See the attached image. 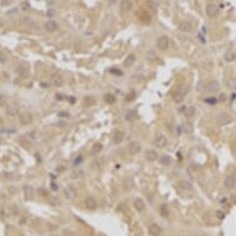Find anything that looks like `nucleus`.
I'll list each match as a JSON object with an SVG mask.
<instances>
[{
	"label": "nucleus",
	"mask_w": 236,
	"mask_h": 236,
	"mask_svg": "<svg viewBox=\"0 0 236 236\" xmlns=\"http://www.w3.org/2000/svg\"><path fill=\"white\" fill-rule=\"evenodd\" d=\"M104 102H105L106 104H114L115 102H116V98H115L113 94L108 93V94L104 95Z\"/></svg>",
	"instance_id": "c85d7f7f"
},
{
	"label": "nucleus",
	"mask_w": 236,
	"mask_h": 236,
	"mask_svg": "<svg viewBox=\"0 0 236 236\" xmlns=\"http://www.w3.org/2000/svg\"><path fill=\"white\" fill-rule=\"evenodd\" d=\"M158 161H160V163L162 164V166H170V164L172 163V157L170 156V155H163V156H161L160 158H158Z\"/></svg>",
	"instance_id": "4be33fe9"
},
{
	"label": "nucleus",
	"mask_w": 236,
	"mask_h": 236,
	"mask_svg": "<svg viewBox=\"0 0 236 236\" xmlns=\"http://www.w3.org/2000/svg\"><path fill=\"white\" fill-rule=\"evenodd\" d=\"M47 1H53V0H47Z\"/></svg>",
	"instance_id": "13d9d810"
},
{
	"label": "nucleus",
	"mask_w": 236,
	"mask_h": 236,
	"mask_svg": "<svg viewBox=\"0 0 236 236\" xmlns=\"http://www.w3.org/2000/svg\"><path fill=\"white\" fill-rule=\"evenodd\" d=\"M0 106L1 108H7V98L5 95L0 94Z\"/></svg>",
	"instance_id": "c9c22d12"
},
{
	"label": "nucleus",
	"mask_w": 236,
	"mask_h": 236,
	"mask_svg": "<svg viewBox=\"0 0 236 236\" xmlns=\"http://www.w3.org/2000/svg\"><path fill=\"white\" fill-rule=\"evenodd\" d=\"M5 61H6V57H5V55H4L3 52H0V63L5 62Z\"/></svg>",
	"instance_id": "49530a36"
},
{
	"label": "nucleus",
	"mask_w": 236,
	"mask_h": 236,
	"mask_svg": "<svg viewBox=\"0 0 236 236\" xmlns=\"http://www.w3.org/2000/svg\"><path fill=\"white\" fill-rule=\"evenodd\" d=\"M137 111L136 110H134V109H131V110H127L126 113H125V115H124V118H125V120L126 121H129V122H132V121H135V120L137 119Z\"/></svg>",
	"instance_id": "ddd939ff"
},
{
	"label": "nucleus",
	"mask_w": 236,
	"mask_h": 236,
	"mask_svg": "<svg viewBox=\"0 0 236 236\" xmlns=\"http://www.w3.org/2000/svg\"><path fill=\"white\" fill-rule=\"evenodd\" d=\"M1 125H3V118L0 116V126H1Z\"/></svg>",
	"instance_id": "6e6d98bb"
},
{
	"label": "nucleus",
	"mask_w": 236,
	"mask_h": 236,
	"mask_svg": "<svg viewBox=\"0 0 236 236\" xmlns=\"http://www.w3.org/2000/svg\"><path fill=\"white\" fill-rule=\"evenodd\" d=\"M93 96H87V98H85V103H88V104H93L94 103V99H92Z\"/></svg>",
	"instance_id": "a18cd8bd"
},
{
	"label": "nucleus",
	"mask_w": 236,
	"mask_h": 236,
	"mask_svg": "<svg viewBox=\"0 0 236 236\" xmlns=\"http://www.w3.org/2000/svg\"><path fill=\"white\" fill-rule=\"evenodd\" d=\"M48 204L51 207H58V205H61V199L57 195H50L48 197Z\"/></svg>",
	"instance_id": "5701e85b"
},
{
	"label": "nucleus",
	"mask_w": 236,
	"mask_h": 236,
	"mask_svg": "<svg viewBox=\"0 0 236 236\" xmlns=\"http://www.w3.org/2000/svg\"><path fill=\"white\" fill-rule=\"evenodd\" d=\"M76 102V99H74V96H70V103H74Z\"/></svg>",
	"instance_id": "864d4df0"
},
{
	"label": "nucleus",
	"mask_w": 236,
	"mask_h": 236,
	"mask_svg": "<svg viewBox=\"0 0 236 236\" xmlns=\"http://www.w3.org/2000/svg\"><path fill=\"white\" fill-rule=\"evenodd\" d=\"M179 30H181V31H183V32H189L190 30H192V26H190L189 22L184 21V22H182V24L179 25Z\"/></svg>",
	"instance_id": "c756f323"
},
{
	"label": "nucleus",
	"mask_w": 236,
	"mask_h": 236,
	"mask_svg": "<svg viewBox=\"0 0 236 236\" xmlns=\"http://www.w3.org/2000/svg\"><path fill=\"white\" fill-rule=\"evenodd\" d=\"M16 72L19 74V77H21V78H27L29 77V74H30V69H29V67L27 66H19L17 67V69H16Z\"/></svg>",
	"instance_id": "dca6fc26"
},
{
	"label": "nucleus",
	"mask_w": 236,
	"mask_h": 236,
	"mask_svg": "<svg viewBox=\"0 0 236 236\" xmlns=\"http://www.w3.org/2000/svg\"><path fill=\"white\" fill-rule=\"evenodd\" d=\"M50 236H58V235H50Z\"/></svg>",
	"instance_id": "4d7b16f0"
},
{
	"label": "nucleus",
	"mask_w": 236,
	"mask_h": 236,
	"mask_svg": "<svg viewBox=\"0 0 236 236\" xmlns=\"http://www.w3.org/2000/svg\"><path fill=\"white\" fill-rule=\"evenodd\" d=\"M188 90H189V88H188V85H185V84H181L179 87L177 88V90L174 92V94H173V100H174V103H182L183 100L185 99V96L187 94H188Z\"/></svg>",
	"instance_id": "f257e3e1"
},
{
	"label": "nucleus",
	"mask_w": 236,
	"mask_h": 236,
	"mask_svg": "<svg viewBox=\"0 0 236 236\" xmlns=\"http://www.w3.org/2000/svg\"><path fill=\"white\" fill-rule=\"evenodd\" d=\"M84 204H85V207H87V209H89V210H94V209L98 207V203H96L95 198H94V197H92V195L85 197Z\"/></svg>",
	"instance_id": "423d86ee"
},
{
	"label": "nucleus",
	"mask_w": 236,
	"mask_h": 236,
	"mask_svg": "<svg viewBox=\"0 0 236 236\" xmlns=\"http://www.w3.org/2000/svg\"><path fill=\"white\" fill-rule=\"evenodd\" d=\"M225 99H226L225 94H221V95H220V98H219V100H220V102H224V100H225Z\"/></svg>",
	"instance_id": "3c124183"
},
{
	"label": "nucleus",
	"mask_w": 236,
	"mask_h": 236,
	"mask_svg": "<svg viewBox=\"0 0 236 236\" xmlns=\"http://www.w3.org/2000/svg\"><path fill=\"white\" fill-rule=\"evenodd\" d=\"M103 150V145L100 144V142H98V144H95L94 146H93V148H92V153L93 155H98V153L100 152Z\"/></svg>",
	"instance_id": "2f4dec72"
},
{
	"label": "nucleus",
	"mask_w": 236,
	"mask_h": 236,
	"mask_svg": "<svg viewBox=\"0 0 236 236\" xmlns=\"http://www.w3.org/2000/svg\"><path fill=\"white\" fill-rule=\"evenodd\" d=\"M134 99H135V93H134V92H131L129 95H126V98H125V102H132Z\"/></svg>",
	"instance_id": "79ce46f5"
},
{
	"label": "nucleus",
	"mask_w": 236,
	"mask_h": 236,
	"mask_svg": "<svg viewBox=\"0 0 236 236\" xmlns=\"http://www.w3.org/2000/svg\"><path fill=\"white\" fill-rule=\"evenodd\" d=\"M40 85H41L42 88H48V84H47V83H45V82H42V83H41Z\"/></svg>",
	"instance_id": "603ef678"
},
{
	"label": "nucleus",
	"mask_w": 236,
	"mask_h": 236,
	"mask_svg": "<svg viewBox=\"0 0 236 236\" xmlns=\"http://www.w3.org/2000/svg\"><path fill=\"white\" fill-rule=\"evenodd\" d=\"M77 189L74 188L73 185H68L67 188L64 189V195L68 200H74L77 198Z\"/></svg>",
	"instance_id": "7ed1b4c3"
},
{
	"label": "nucleus",
	"mask_w": 236,
	"mask_h": 236,
	"mask_svg": "<svg viewBox=\"0 0 236 236\" xmlns=\"http://www.w3.org/2000/svg\"><path fill=\"white\" fill-rule=\"evenodd\" d=\"M82 161H83V156H82V155H79V156H78L76 160H74V166H77V164H79V163L82 162Z\"/></svg>",
	"instance_id": "37998d69"
},
{
	"label": "nucleus",
	"mask_w": 236,
	"mask_h": 236,
	"mask_svg": "<svg viewBox=\"0 0 236 236\" xmlns=\"http://www.w3.org/2000/svg\"><path fill=\"white\" fill-rule=\"evenodd\" d=\"M69 177L72 179H79V178H83L84 177V171L80 170V168H77V170H73L70 172Z\"/></svg>",
	"instance_id": "6ab92c4d"
},
{
	"label": "nucleus",
	"mask_w": 236,
	"mask_h": 236,
	"mask_svg": "<svg viewBox=\"0 0 236 236\" xmlns=\"http://www.w3.org/2000/svg\"><path fill=\"white\" fill-rule=\"evenodd\" d=\"M51 83L55 85V87H62L63 85V78L59 76V74H55L51 78Z\"/></svg>",
	"instance_id": "aec40b11"
},
{
	"label": "nucleus",
	"mask_w": 236,
	"mask_h": 236,
	"mask_svg": "<svg viewBox=\"0 0 236 236\" xmlns=\"http://www.w3.org/2000/svg\"><path fill=\"white\" fill-rule=\"evenodd\" d=\"M205 13H207V16L208 17H215L216 15H218L219 13V9H218V6L215 5V4H209V5L207 6V9H205Z\"/></svg>",
	"instance_id": "0eeeda50"
},
{
	"label": "nucleus",
	"mask_w": 236,
	"mask_h": 236,
	"mask_svg": "<svg viewBox=\"0 0 236 236\" xmlns=\"http://www.w3.org/2000/svg\"><path fill=\"white\" fill-rule=\"evenodd\" d=\"M58 126H66L64 122H58Z\"/></svg>",
	"instance_id": "5fc2aeb1"
},
{
	"label": "nucleus",
	"mask_w": 236,
	"mask_h": 236,
	"mask_svg": "<svg viewBox=\"0 0 236 236\" xmlns=\"http://www.w3.org/2000/svg\"><path fill=\"white\" fill-rule=\"evenodd\" d=\"M0 144H1V138H0Z\"/></svg>",
	"instance_id": "bf43d9fd"
},
{
	"label": "nucleus",
	"mask_w": 236,
	"mask_h": 236,
	"mask_svg": "<svg viewBox=\"0 0 236 236\" xmlns=\"http://www.w3.org/2000/svg\"><path fill=\"white\" fill-rule=\"evenodd\" d=\"M21 7H22V10H29L30 9V4L29 3H22Z\"/></svg>",
	"instance_id": "c03bdc74"
},
{
	"label": "nucleus",
	"mask_w": 236,
	"mask_h": 236,
	"mask_svg": "<svg viewBox=\"0 0 236 236\" xmlns=\"http://www.w3.org/2000/svg\"><path fill=\"white\" fill-rule=\"evenodd\" d=\"M0 132L1 134H16L17 130L16 129H6V127H3V129H0Z\"/></svg>",
	"instance_id": "e433bc0d"
},
{
	"label": "nucleus",
	"mask_w": 236,
	"mask_h": 236,
	"mask_svg": "<svg viewBox=\"0 0 236 236\" xmlns=\"http://www.w3.org/2000/svg\"><path fill=\"white\" fill-rule=\"evenodd\" d=\"M216 122H218L219 125H225V124H229V122H231V116L229 114H226V113H221V114H219L218 116H216Z\"/></svg>",
	"instance_id": "1a4fd4ad"
},
{
	"label": "nucleus",
	"mask_w": 236,
	"mask_h": 236,
	"mask_svg": "<svg viewBox=\"0 0 236 236\" xmlns=\"http://www.w3.org/2000/svg\"><path fill=\"white\" fill-rule=\"evenodd\" d=\"M146 58H147L148 61H157V59H158V55H157L155 51H148L147 53H146Z\"/></svg>",
	"instance_id": "7c9ffc66"
},
{
	"label": "nucleus",
	"mask_w": 236,
	"mask_h": 236,
	"mask_svg": "<svg viewBox=\"0 0 236 236\" xmlns=\"http://www.w3.org/2000/svg\"><path fill=\"white\" fill-rule=\"evenodd\" d=\"M160 213H161V215H162L163 218H167L168 216V208H167L166 204H162L160 207Z\"/></svg>",
	"instance_id": "72a5a7b5"
},
{
	"label": "nucleus",
	"mask_w": 236,
	"mask_h": 236,
	"mask_svg": "<svg viewBox=\"0 0 236 236\" xmlns=\"http://www.w3.org/2000/svg\"><path fill=\"white\" fill-rule=\"evenodd\" d=\"M37 137H39V134H37V131H31V132L27 134V138H30L31 141H35Z\"/></svg>",
	"instance_id": "4c0bfd02"
},
{
	"label": "nucleus",
	"mask_w": 236,
	"mask_h": 236,
	"mask_svg": "<svg viewBox=\"0 0 236 236\" xmlns=\"http://www.w3.org/2000/svg\"><path fill=\"white\" fill-rule=\"evenodd\" d=\"M224 185L227 189H234L236 185V178L233 177V176H226L225 179H224Z\"/></svg>",
	"instance_id": "9b49d317"
},
{
	"label": "nucleus",
	"mask_w": 236,
	"mask_h": 236,
	"mask_svg": "<svg viewBox=\"0 0 236 236\" xmlns=\"http://www.w3.org/2000/svg\"><path fill=\"white\" fill-rule=\"evenodd\" d=\"M205 89H207L209 93H216V92H219L220 85L216 80H209L208 83L205 84Z\"/></svg>",
	"instance_id": "6e6552de"
},
{
	"label": "nucleus",
	"mask_w": 236,
	"mask_h": 236,
	"mask_svg": "<svg viewBox=\"0 0 236 236\" xmlns=\"http://www.w3.org/2000/svg\"><path fill=\"white\" fill-rule=\"evenodd\" d=\"M153 145L156 146V147H158V148H163L164 146L167 145V138L164 135L162 134H160V135H157L156 138H155V141H153Z\"/></svg>",
	"instance_id": "39448f33"
},
{
	"label": "nucleus",
	"mask_w": 236,
	"mask_h": 236,
	"mask_svg": "<svg viewBox=\"0 0 236 236\" xmlns=\"http://www.w3.org/2000/svg\"><path fill=\"white\" fill-rule=\"evenodd\" d=\"M235 176H236V170H235Z\"/></svg>",
	"instance_id": "052dcab7"
},
{
	"label": "nucleus",
	"mask_w": 236,
	"mask_h": 236,
	"mask_svg": "<svg viewBox=\"0 0 236 236\" xmlns=\"http://www.w3.org/2000/svg\"><path fill=\"white\" fill-rule=\"evenodd\" d=\"M156 45H157V47L160 48V50H162V51H164V50H167L168 48V45H170V41H168V37L167 36H160L158 39H157V41H156Z\"/></svg>",
	"instance_id": "f03ea898"
},
{
	"label": "nucleus",
	"mask_w": 236,
	"mask_h": 236,
	"mask_svg": "<svg viewBox=\"0 0 236 236\" xmlns=\"http://www.w3.org/2000/svg\"><path fill=\"white\" fill-rule=\"evenodd\" d=\"M10 209H11V211H13V214H19V213H20V209H19V207L17 205H15V204L11 205Z\"/></svg>",
	"instance_id": "a19ab883"
},
{
	"label": "nucleus",
	"mask_w": 236,
	"mask_h": 236,
	"mask_svg": "<svg viewBox=\"0 0 236 236\" xmlns=\"http://www.w3.org/2000/svg\"><path fill=\"white\" fill-rule=\"evenodd\" d=\"M179 187H181L183 190H188V192L193 190V184L189 181H187V179H182V181L179 182Z\"/></svg>",
	"instance_id": "412c9836"
},
{
	"label": "nucleus",
	"mask_w": 236,
	"mask_h": 236,
	"mask_svg": "<svg viewBox=\"0 0 236 236\" xmlns=\"http://www.w3.org/2000/svg\"><path fill=\"white\" fill-rule=\"evenodd\" d=\"M227 84H229V88L231 89V90H236V79L235 78H230Z\"/></svg>",
	"instance_id": "58836bf2"
},
{
	"label": "nucleus",
	"mask_w": 236,
	"mask_h": 236,
	"mask_svg": "<svg viewBox=\"0 0 236 236\" xmlns=\"http://www.w3.org/2000/svg\"><path fill=\"white\" fill-rule=\"evenodd\" d=\"M51 188H52V190H58V185H57V184H55V183H52V184H51Z\"/></svg>",
	"instance_id": "de8ad7c7"
},
{
	"label": "nucleus",
	"mask_w": 236,
	"mask_h": 236,
	"mask_svg": "<svg viewBox=\"0 0 236 236\" xmlns=\"http://www.w3.org/2000/svg\"><path fill=\"white\" fill-rule=\"evenodd\" d=\"M24 190H25V194L27 198H32L33 197V189L31 185H25L24 187Z\"/></svg>",
	"instance_id": "473e14b6"
},
{
	"label": "nucleus",
	"mask_w": 236,
	"mask_h": 236,
	"mask_svg": "<svg viewBox=\"0 0 236 236\" xmlns=\"http://www.w3.org/2000/svg\"><path fill=\"white\" fill-rule=\"evenodd\" d=\"M124 138H125V132H124L122 130H116L113 135L114 144H121V142L124 141Z\"/></svg>",
	"instance_id": "f8f14e48"
},
{
	"label": "nucleus",
	"mask_w": 236,
	"mask_h": 236,
	"mask_svg": "<svg viewBox=\"0 0 236 236\" xmlns=\"http://www.w3.org/2000/svg\"><path fill=\"white\" fill-rule=\"evenodd\" d=\"M184 115H185V118H188V119H192L194 115H195V108L194 106H187L185 109H184Z\"/></svg>",
	"instance_id": "393cba45"
},
{
	"label": "nucleus",
	"mask_w": 236,
	"mask_h": 236,
	"mask_svg": "<svg viewBox=\"0 0 236 236\" xmlns=\"http://www.w3.org/2000/svg\"><path fill=\"white\" fill-rule=\"evenodd\" d=\"M148 231L151 234V236H160L162 234V229H161V226L158 224H151L148 227Z\"/></svg>",
	"instance_id": "4468645a"
},
{
	"label": "nucleus",
	"mask_w": 236,
	"mask_h": 236,
	"mask_svg": "<svg viewBox=\"0 0 236 236\" xmlns=\"http://www.w3.org/2000/svg\"><path fill=\"white\" fill-rule=\"evenodd\" d=\"M215 216L218 218L219 220H223L224 218H225V213H224L223 210H216L215 211Z\"/></svg>",
	"instance_id": "ea45409f"
},
{
	"label": "nucleus",
	"mask_w": 236,
	"mask_h": 236,
	"mask_svg": "<svg viewBox=\"0 0 236 236\" xmlns=\"http://www.w3.org/2000/svg\"><path fill=\"white\" fill-rule=\"evenodd\" d=\"M135 61H136V56H135L134 53H131L127 56V58L125 59V62H124V66L125 67H131L135 63Z\"/></svg>",
	"instance_id": "a878e982"
},
{
	"label": "nucleus",
	"mask_w": 236,
	"mask_h": 236,
	"mask_svg": "<svg viewBox=\"0 0 236 236\" xmlns=\"http://www.w3.org/2000/svg\"><path fill=\"white\" fill-rule=\"evenodd\" d=\"M6 114L9 115V116H13V118L17 116V115H19V108H16V106H7L6 108Z\"/></svg>",
	"instance_id": "bb28decb"
},
{
	"label": "nucleus",
	"mask_w": 236,
	"mask_h": 236,
	"mask_svg": "<svg viewBox=\"0 0 236 236\" xmlns=\"http://www.w3.org/2000/svg\"><path fill=\"white\" fill-rule=\"evenodd\" d=\"M58 116H59V118H62V116H69V115H68V113H63V111H62V113H59V114H58Z\"/></svg>",
	"instance_id": "8fccbe9b"
},
{
	"label": "nucleus",
	"mask_w": 236,
	"mask_h": 236,
	"mask_svg": "<svg viewBox=\"0 0 236 236\" xmlns=\"http://www.w3.org/2000/svg\"><path fill=\"white\" fill-rule=\"evenodd\" d=\"M134 207H135V209H136L137 211H144L145 208H146V204H145V201L142 200L141 198H137V199L134 200Z\"/></svg>",
	"instance_id": "a211bd4d"
},
{
	"label": "nucleus",
	"mask_w": 236,
	"mask_h": 236,
	"mask_svg": "<svg viewBox=\"0 0 236 236\" xmlns=\"http://www.w3.org/2000/svg\"><path fill=\"white\" fill-rule=\"evenodd\" d=\"M235 58H236V53L234 51H227L226 53L224 55V59H225L226 62H233Z\"/></svg>",
	"instance_id": "cd10ccee"
},
{
	"label": "nucleus",
	"mask_w": 236,
	"mask_h": 236,
	"mask_svg": "<svg viewBox=\"0 0 236 236\" xmlns=\"http://www.w3.org/2000/svg\"><path fill=\"white\" fill-rule=\"evenodd\" d=\"M145 158L148 161V162H153V161H156L158 158V155H157V152L155 150H147V151L145 152Z\"/></svg>",
	"instance_id": "f3484780"
},
{
	"label": "nucleus",
	"mask_w": 236,
	"mask_h": 236,
	"mask_svg": "<svg viewBox=\"0 0 236 236\" xmlns=\"http://www.w3.org/2000/svg\"><path fill=\"white\" fill-rule=\"evenodd\" d=\"M207 104H210V105H214V104H216L219 102V99L218 98H215V96H210V98H205L204 100Z\"/></svg>",
	"instance_id": "f704fd0d"
},
{
	"label": "nucleus",
	"mask_w": 236,
	"mask_h": 236,
	"mask_svg": "<svg viewBox=\"0 0 236 236\" xmlns=\"http://www.w3.org/2000/svg\"><path fill=\"white\" fill-rule=\"evenodd\" d=\"M131 7H132L131 0H122L121 4H120V9H121L122 11H130Z\"/></svg>",
	"instance_id": "b1692460"
},
{
	"label": "nucleus",
	"mask_w": 236,
	"mask_h": 236,
	"mask_svg": "<svg viewBox=\"0 0 236 236\" xmlns=\"http://www.w3.org/2000/svg\"><path fill=\"white\" fill-rule=\"evenodd\" d=\"M127 150H129L130 155H137V153L141 151V144L137 141H132L129 144V146H127Z\"/></svg>",
	"instance_id": "20e7f679"
},
{
	"label": "nucleus",
	"mask_w": 236,
	"mask_h": 236,
	"mask_svg": "<svg viewBox=\"0 0 236 236\" xmlns=\"http://www.w3.org/2000/svg\"><path fill=\"white\" fill-rule=\"evenodd\" d=\"M19 121L21 125H29L32 122V115L30 113H22L19 115Z\"/></svg>",
	"instance_id": "9d476101"
},
{
	"label": "nucleus",
	"mask_w": 236,
	"mask_h": 236,
	"mask_svg": "<svg viewBox=\"0 0 236 236\" xmlns=\"http://www.w3.org/2000/svg\"><path fill=\"white\" fill-rule=\"evenodd\" d=\"M45 30L48 32H55L56 30L58 29V25H57V22L53 21V20H48L47 22H45Z\"/></svg>",
	"instance_id": "2eb2a0df"
},
{
	"label": "nucleus",
	"mask_w": 236,
	"mask_h": 236,
	"mask_svg": "<svg viewBox=\"0 0 236 236\" xmlns=\"http://www.w3.org/2000/svg\"><path fill=\"white\" fill-rule=\"evenodd\" d=\"M111 73L119 74V76H121V74H122V72H121V70H115V69H111Z\"/></svg>",
	"instance_id": "09e8293b"
}]
</instances>
